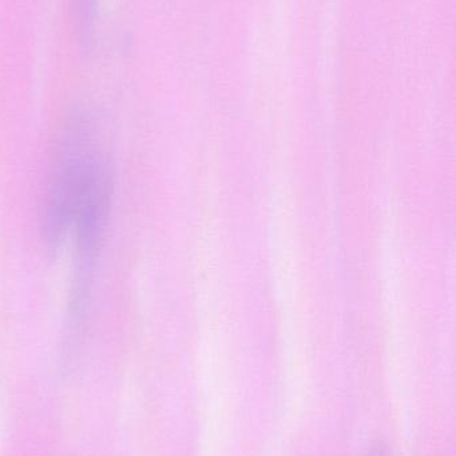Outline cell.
<instances>
[{
	"mask_svg": "<svg viewBox=\"0 0 456 456\" xmlns=\"http://www.w3.org/2000/svg\"><path fill=\"white\" fill-rule=\"evenodd\" d=\"M95 120L87 110L75 109L59 131L42 206L40 231L50 255H56L69 236L75 211L102 158Z\"/></svg>",
	"mask_w": 456,
	"mask_h": 456,
	"instance_id": "cell-1",
	"label": "cell"
},
{
	"mask_svg": "<svg viewBox=\"0 0 456 456\" xmlns=\"http://www.w3.org/2000/svg\"><path fill=\"white\" fill-rule=\"evenodd\" d=\"M114 190V165L106 154L83 194L70 227L74 257L64 323L63 348L67 358L79 347L90 321L96 267L112 216Z\"/></svg>",
	"mask_w": 456,
	"mask_h": 456,
	"instance_id": "cell-2",
	"label": "cell"
},
{
	"mask_svg": "<svg viewBox=\"0 0 456 456\" xmlns=\"http://www.w3.org/2000/svg\"><path fill=\"white\" fill-rule=\"evenodd\" d=\"M96 0H78V19L79 28L87 35L95 19Z\"/></svg>",
	"mask_w": 456,
	"mask_h": 456,
	"instance_id": "cell-3",
	"label": "cell"
},
{
	"mask_svg": "<svg viewBox=\"0 0 456 456\" xmlns=\"http://www.w3.org/2000/svg\"><path fill=\"white\" fill-rule=\"evenodd\" d=\"M367 456H393L391 455L390 449L388 446H386L385 444L379 442V444H374V446L369 449V455Z\"/></svg>",
	"mask_w": 456,
	"mask_h": 456,
	"instance_id": "cell-4",
	"label": "cell"
}]
</instances>
